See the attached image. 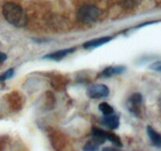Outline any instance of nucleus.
Masks as SVG:
<instances>
[{
	"label": "nucleus",
	"instance_id": "obj_3",
	"mask_svg": "<svg viewBox=\"0 0 161 151\" xmlns=\"http://www.w3.org/2000/svg\"><path fill=\"white\" fill-rule=\"evenodd\" d=\"M110 90L108 86L101 84H92L87 89V95L92 99H100L109 95Z\"/></svg>",
	"mask_w": 161,
	"mask_h": 151
},
{
	"label": "nucleus",
	"instance_id": "obj_8",
	"mask_svg": "<svg viewBox=\"0 0 161 151\" xmlns=\"http://www.w3.org/2000/svg\"><path fill=\"white\" fill-rule=\"evenodd\" d=\"M146 132L153 146H156L158 148H161V134L158 132L157 131L155 130L150 125L147 126Z\"/></svg>",
	"mask_w": 161,
	"mask_h": 151
},
{
	"label": "nucleus",
	"instance_id": "obj_17",
	"mask_svg": "<svg viewBox=\"0 0 161 151\" xmlns=\"http://www.w3.org/2000/svg\"><path fill=\"white\" fill-rule=\"evenodd\" d=\"M7 59V55L6 54L0 52V65L3 64Z\"/></svg>",
	"mask_w": 161,
	"mask_h": 151
},
{
	"label": "nucleus",
	"instance_id": "obj_1",
	"mask_svg": "<svg viewBox=\"0 0 161 151\" xmlns=\"http://www.w3.org/2000/svg\"><path fill=\"white\" fill-rule=\"evenodd\" d=\"M3 15L6 21L17 28H23L27 24L28 18L25 10L14 3H7L3 7Z\"/></svg>",
	"mask_w": 161,
	"mask_h": 151
},
{
	"label": "nucleus",
	"instance_id": "obj_16",
	"mask_svg": "<svg viewBox=\"0 0 161 151\" xmlns=\"http://www.w3.org/2000/svg\"><path fill=\"white\" fill-rule=\"evenodd\" d=\"M153 70L158 71V72H161V61H157V62L153 63V65H151L150 66Z\"/></svg>",
	"mask_w": 161,
	"mask_h": 151
},
{
	"label": "nucleus",
	"instance_id": "obj_12",
	"mask_svg": "<svg viewBox=\"0 0 161 151\" xmlns=\"http://www.w3.org/2000/svg\"><path fill=\"white\" fill-rule=\"evenodd\" d=\"M106 139L108 140V141H109L110 143H112L114 146H118V147H122V146H123V143L121 141L120 138H119L117 135L113 133V132H107Z\"/></svg>",
	"mask_w": 161,
	"mask_h": 151
},
{
	"label": "nucleus",
	"instance_id": "obj_2",
	"mask_svg": "<svg viewBox=\"0 0 161 151\" xmlns=\"http://www.w3.org/2000/svg\"><path fill=\"white\" fill-rule=\"evenodd\" d=\"M100 16V10L93 5L81 6L77 10V18L83 24H92Z\"/></svg>",
	"mask_w": 161,
	"mask_h": 151
},
{
	"label": "nucleus",
	"instance_id": "obj_15",
	"mask_svg": "<svg viewBox=\"0 0 161 151\" xmlns=\"http://www.w3.org/2000/svg\"><path fill=\"white\" fill-rule=\"evenodd\" d=\"M14 69H10L9 70H7V72L3 73L2 75H0V82H3V81L11 78L14 76Z\"/></svg>",
	"mask_w": 161,
	"mask_h": 151
},
{
	"label": "nucleus",
	"instance_id": "obj_10",
	"mask_svg": "<svg viewBox=\"0 0 161 151\" xmlns=\"http://www.w3.org/2000/svg\"><path fill=\"white\" fill-rule=\"evenodd\" d=\"M106 131L103 129L97 128H93L92 129V139L97 142L99 145L103 144L106 141Z\"/></svg>",
	"mask_w": 161,
	"mask_h": 151
},
{
	"label": "nucleus",
	"instance_id": "obj_4",
	"mask_svg": "<svg viewBox=\"0 0 161 151\" xmlns=\"http://www.w3.org/2000/svg\"><path fill=\"white\" fill-rule=\"evenodd\" d=\"M143 102V97L142 94L134 93L127 100V109L130 113L139 117L142 113V106Z\"/></svg>",
	"mask_w": 161,
	"mask_h": 151
},
{
	"label": "nucleus",
	"instance_id": "obj_7",
	"mask_svg": "<svg viewBox=\"0 0 161 151\" xmlns=\"http://www.w3.org/2000/svg\"><path fill=\"white\" fill-rule=\"evenodd\" d=\"M75 51V48H67L63 49V50H59L58 51L52 52V53L48 54L44 57V59H50L53 61H60L67 55H70L73 52Z\"/></svg>",
	"mask_w": 161,
	"mask_h": 151
},
{
	"label": "nucleus",
	"instance_id": "obj_9",
	"mask_svg": "<svg viewBox=\"0 0 161 151\" xmlns=\"http://www.w3.org/2000/svg\"><path fill=\"white\" fill-rule=\"evenodd\" d=\"M111 40V37L110 36L100 37V38H97V39H91V40L85 43L84 45H83V47L86 49L97 48V47H100V46L103 45V44H108V43L110 42Z\"/></svg>",
	"mask_w": 161,
	"mask_h": 151
},
{
	"label": "nucleus",
	"instance_id": "obj_14",
	"mask_svg": "<svg viewBox=\"0 0 161 151\" xmlns=\"http://www.w3.org/2000/svg\"><path fill=\"white\" fill-rule=\"evenodd\" d=\"M83 149L86 151H97L99 149V144L93 139L90 140L85 145Z\"/></svg>",
	"mask_w": 161,
	"mask_h": 151
},
{
	"label": "nucleus",
	"instance_id": "obj_11",
	"mask_svg": "<svg viewBox=\"0 0 161 151\" xmlns=\"http://www.w3.org/2000/svg\"><path fill=\"white\" fill-rule=\"evenodd\" d=\"M142 0H118V3L125 10H133L140 5Z\"/></svg>",
	"mask_w": 161,
	"mask_h": 151
},
{
	"label": "nucleus",
	"instance_id": "obj_6",
	"mask_svg": "<svg viewBox=\"0 0 161 151\" xmlns=\"http://www.w3.org/2000/svg\"><path fill=\"white\" fill-rule=\"evenodd\" d=\"M126 68L123 65H116V66H109L103 69L100 74L99 77L100 78H109L114 76L115 75H119L123 73L125 71Z\"/></svg>",
	"mask_w": 161,
	"mask_h": 151
},
{
	"label": "nucleus",
	"instance_id": "obj_13",
	"mask_svg": "<svg viewBox=\"0 0 161 151\" xmlns=\"http://www.w3.org/2000/svg\"><path fill=\"white\" fill-rule=\"evenodd\" d=\"M99 110L103 113V115H109L114 113V109L108 102H101L99 105Z\"/></svg>",
	"mask_w": 161,
	"mask_h": 151
},
{
	"label": "nucleus",
	"instance_id": "obj_5",
	"mask_svg": "<svg viewBox=\"0 0 161 151\" xmlns=\"http://www.w3.org/2000/svg\"><path fill=\"white\" fill-rule=\"evenodd\" d=\"M101 123L108 128L114 130L119 127L120 121H119V117L117 115L111 113L109 115H103L101 119Z\"/></svg>",
	"mask_w": 161,
	"mask_h": 151
}]
</instances>
